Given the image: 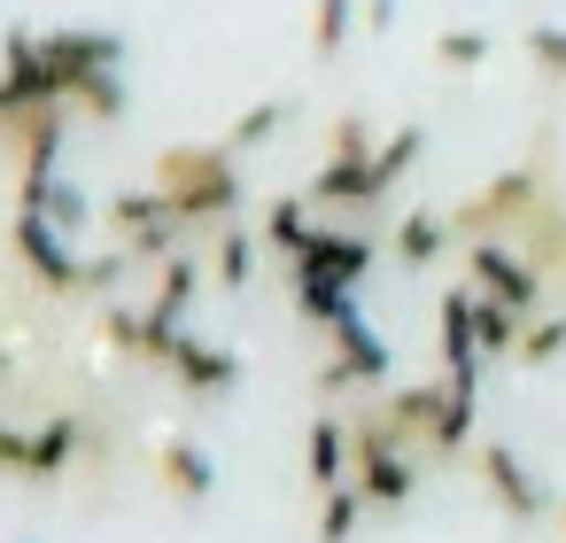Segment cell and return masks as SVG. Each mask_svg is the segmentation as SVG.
<instances>
[{
    "mask_svg": "<svg viewBox=\"0 0 566 543\" xmlns=\"http://www.w3.org/2000/svg\"><path fill=\"white\" fill-rule=\"evenodd\" d=\"M427 156V133L419 125H396L380 148H365V156H326L318 171H311V210H349V218H373L403 179H411V164Z\"/></svg>",
    "mask_w": 566,
    "mask_h": 543,
    "instance_id": "1",
    "label": "cell"
},
{
    "mask_svg": "<svg viewBox=\"0 0 566 543\" xmlns=\"http://www.w3.org/2000/svg\"><path fill=\"white\" fill-rule=\"evenodd\" d=\"M148 187L171 195L187 226H226V218H241V164H233L226 140H179V148H156Z\"/></svg>",
    "mask_w": 566,
    "mask_h": 543,
    "instance_id": "2",
    "label": "cell"
},
{
    "mask_svg": "<svg viewBox=\"0 0 566 543\" xmlns=\"http://www.w3.org/2000/svg\"><path fill=\"white\" fill-rule=\"evenodd\" d=\"M535 202H543V164H504L489 187H473L465 202H450V233H458V249L465 241H504Z\"/></svg>",
    "mask_w": 566,
    "mask_h": 543,
    "instance_id": "3",
    "label": "cell"
},
{
    "mask_svg": "<svg viewBox=\"0 0 566 543\" xmlns=\"http://www.w3.org/2000/svg\"><path fill=\"white\" fill-rule=\"evenodd\" d=\"M86 442V411H48L40 427H17V419H0V473H17V481H63L71 458Z\"/></svg>",
    "mask_w": 566,
    "mask_h": 543,
    "instance_id": "4",
    "label": "cell"
},
{
    "mask_svg": "<svg viewBox=\"0 0 566 543\" xmlns=\"http://www.w3.org/2000/svg\"><path fill=\"white\" fill-rule=\"evenodd\" d=\"M109 233H117V249H125L133 264H164V257H179V241H187L195 226L179 218L171 195L140 187V195H117V202H109Z\"/></svg>",
    "mask_w": 566,
    "mask_h": 543,
    "instance_id": "5",
    "label": "cell"
},
{
    "mask_svg": "<svg viewBox=\"0 0 566 543\" xmlns=\"http://www.w3.org/2000/svg\"><path fill=\"white\" fill-rule=\"evenodd\" d=\"M465 288L535 319V311H543V295H551V272H535L512 241H465Z\"/></svg>",
    "mask_w": 566,
    "mask_h": 543,
    "instance_id": "6",
    "label": "cell"
},
{
    "mask_svg": "<svg viewBox=\"0 0 566 543\" xmlns=\"http://www.w3.org/2000/svg\"><path fill=\"white\" fill-rule=\"evenodd\" d=\"M473 481H481V497H489L504 520H543V512H551V489L527 473V458H520L512 442H481V450H473Z\"/></svg>",
    "mask_w": 566,
    "mask_h": 543,
    "instance_id": "7",
    "label": "cell"
},
{
    "mask_svg": "<svg viewBox=\"0 0 566 543\" xmlns=\"http://www.w3.org/2000/svg\"><path fill=\"white\" fill-rule=\"evenodd\" d=\"M388 334L365 319V311H349L342 326H334V357L318 365V380L326 388H388Z\"/></svg>",
    "mask_w": 566,
    "mask_h": 543,
    "instance_id": "8",
    "label": "cell"
},
{
    "mask_svg": "<svg viewBox=\"0 0 566 543\" xmlns=\"http://www.w3.org/2000/svg\"><path fill=\"white\" fill-rule=\"evenodd\" d=\"M40 48H48V63H55L71 109H78V86H86L94 71H125V40H117V32H40Z\"/></svg>",
    "mask_w": 566,
    "mask_h": 543,
    "instance_id": "9",
    "label": "cell"
},
{
    "mask_svg": "<svg viewBox=\"0 0 566 543\" xmlns=\"http://www.w3.org/2000/svg\"><path fill=\"white\" fill-rule=\"evenodd\" d=\"M434 334H442V380L450 388H481V334H473V288H442L434 303Z\"/></svg>",
    "mask_w": 566,
    "mask_h": 543,
    "instance_id": "10",
    "label": "cell"
},
{
    "mask_svg": "<svg viewBox=\"0 0 566 543\" xmlns=\"http://www.w3.org/2000/svg\"><path fill=\"white\" fill-rule=\"evenodd\" d=\"M287 303H295L303 326H326V334H334V326L357 311V280L318 272V264H287Z\"/></svg>",
    "mask_w": 566,
    "mask_h": 543,
    "instance_id": "11",
    "label": "cell"
},
{
    "mask_svg": "<svg viewBox=\"0 0 566 543\" xmlns=\"http://www.w3.org/2000/svg\"><path fill=\"white\" fill-rule=\"evenodd\" d=\"M349 489L365 497V512H396V504H411V497H419V450H373V458H357Z\"/></svg>",
    "mask_w": 566,
    "mask_h": 543,
    "instance_id": "12",
    "label": "cell"
},
{
    "mask_svg": "<svg viewBox=\"0 0 566 543\" xmlns=\"http://www.w3.org/2000/svg\"><path fill=\"white\" fill-rule=\"evenodd\" d=\"M349 466H357V450H349V419H342V411H318V419L303 427V481L326 497V489L349 481Z\"/></svg>",
    "mask_w": 566,
    "mask_h": 543,
    "instance_id": "13",
    "label": "cell"
},
{
    "mask_svg": "<svg viewBox=\"0 0 566 543\" xmlns=\"http://www.w3.org/2000/svg\"><path fill=\"white\" fill-rule=\"evenodd\" d=\"M187 396H226L233 380H241V357L233 349H218V342H202V334H179V349H171V365H164Z\"/></svg>",
    "mask_w": 566,
    "mask_h": 543,
    "instance_id": "14",
    "label": "cell"
},
{
    "mask_svg": "<svg viewBox=\"0 0 566 543\" xmlns=\"http://www.w3.org/2000/svg\"><path fill=\"white\" fill-rule=\"evenodd\" d=\"M504 241H512V249H520L535 272H566V202L543 187V202H535V210H527V218H520Z\"/></svg>",
    "mask_w": 566,
    "mask_h": 543,
    "instance_id": "15",
    "label": "cell"
},
{
    "mask_svg": "<svg viewBox=\"0 0 566 543\" xmlns=\"http://www.w3.org/2000/svg\"><path fill=\"white\" fill-rule=\"evenodd\" d=\"M17 210H40V218H55L63 233L86 226V195H78L63 171H17Z\"/></svg>",
    "mask_w": 566,
    "mask_h": 543,
    "instance_id": "16",
    "label": "cell"
},
{
    "mask_svg": "<svg viewBox=\"0 0 566 543\" xmlns=\"http://www.w3.org/2000/svg\"><path fill=\"white\" fill-rule=\"evenodd\" d=\"M202 288H210V272H202L195 257H164V264H156V295H148V311L171 319V326H187V311L202 303Z\"/></svg>",
    "mask_w": 566,
    "mask_h": 543,
    "instance_id": "17",
    "label": "cell"
},
{
    "mask_svg": "<svg viewBox=\"0 0 566 543\" xmlns=\"http://www.w3.org/2000/svg\"><path fill=\"white\" fill-rule=\"evenodd\" d=\"M450 241H458V233H450V210H411V218H396V264H411V272H427Z\"/></svg>",
    "mask_w": 566,
    "mask_h": 543,
    "instance_id": "18",
    "label": "cell"
},
{
    "mask_svg": "<svg viewBox=\"0 0 566 543\" xmlns=\"http://www.w3.org/2000/svg\"><path fill=\"white\" fill-rule=\"evenodd\" d=\"M256 249H264V233H249V226H218V241H210V288H249L256 280Z\"/></svg>",
    "mask_w": 566,
    "mask_h": 543,
    "instance_id": "19",
    "label": "cell"
},
{
    "mask_svg": "<svg viewBox=\"0 0 566 543\" xmlns=\"http://www.w3.org/2000/svg\"><path fill=\"white\" fill-rule=\"evenodd\" d=\"M156 473H164V489H171L179 504H202V497L218 489V466H210L195 442H164V450H156Z\"/></svg>",
    "mask_w": 566,
    "mask_h": 543,
    "instance_id": "20",
    "label": "cell"
},
{
    "mask_svg": "<svg viewBox=\"0 0 566 543\" xmlns=\"http://www.w3.org/2000/svg\"><path fill=\"white\" fill-rule=\"evenodd\" d=\"M473 334H481V357H520L527 311H512V303H489V295H473Z\"/></svg>",
    "mask_w": 566,
    "mask_h": 543,
    "instance_id": "21",
    "label": "cell"
},
{
    "mask_svg": "<svg viewBox=\"0 0 566 543\" xmlns=\"http://www.w3.org/2000/svg\"><path fill=\"white\" fill-rule=\"evenodd\" d=\"M280 125H287V102L272 94V102H256V109H241V117L226 125V148H233V156H249V148L280 140Z\"/></svg>",
    "mask_w": 566,
    "mask_h": 543,
    "instance_id": "22",
    "label": "cell"
},
{
    "mask_svg": "<svg viewBox=\"0 0 566 543\" xmlns=\"http://www.w3.org/2000/svg\"><path fill=\"white\" fill-rule=\"evenodd\" d=\"M357 520H365V497H357L349 481L318 497V543H349V535H357Z\"/></svg>",
    "mask_w": 566,
    "mask_h": 543,
    "instance_id": "23",
    "label": "cell"
},
{
    "mask_svg": "<svg viewBox=\"0 0 566 543\" xmlns=\"http://www.w3.org/2000/svg\"><path fill=\"white\" fill-rule=\"evenodd\" d=\"M558 357H566V319H543V311H535L527 334H520V357H512V365H558Z\"/></svg>",
    "mask_w": 566,
    "mask_h": 543,
    "instance_id": "24",
    "label": "cell"
},
{
    "mask_svg": "<svg viewBox=\"0 0 566 543\" xmlns=\"http://www.w3.org/2000/svg\"><path fill=\"white\" fill-rule=\"evenodd\" d=\"M349 17H357V0H318V24H311V48H318V63H334V55L349 48Z\"/></svg>",
    "mask_w": 566,
    "mask_h": 543,
    "instance_id": "25",
    "label": "cell"
},
{
    "mask_svg": "<svg viewBox=\"0 0 566 543\" xmlns=\"http://www.w3.org/2000/svg\"><path fill=\"white\" fill-rule=\"evenodd\" d=\"M434 63H450V71H473V63H489V32H473V24L442 32V40H434Z\"/></svg>",
    "mask_w": 566,
    "mask_h": 543,
    "instance_id": "26",
    "label": "cell"
},
{
    "mask_svg": "<svg viewBox=\"0 0 566 543\" xmlns=\"http://www.w3.org/2000/svg\"><path fill=\"white\" fill-rule=\"evenodd\" d=\"M365 148H380V140H373V125H365V117H334L326 156H365Z\"/></svg>",
    "mask_w": 566,
    "mask_h": 543,
    "instance_id": "27",
    "label": "cell"
},
{
    "mask_svg": "<svg viewBox=\"0 0 566 543\" xmlns=\"http://www.w3.org/2000/svg\"><path fill=\"white\" fill-rule=\"evenodd\" d=\"M527 55H535L551 79H566V32H558V24H535V32H527Z\"/></svg>",
    "mask_w": 566,
    "mask_h": 543,
    "instance_id": "28",
    "label": "cell"
},
{
    "mask_svg": "<svg viewBox=\"0 0 566 543\" xmlns=\"http://www.w3.org/2000/svg\"><path fill=\"white\" fill-rule=\"evenodd\" d=\"M365 24L380 32V24H396V0H373V9H365Z\"/></svg>",
    "mask_w": 566,
    "mask_h": 543,
    "instance_id": "29",
    "label": "cell"
},
{
    "mask_svg": "<svg viewBox=\"0 0 566 543\" xmlns=\"http://www.w3.org/2000/svg\"><path fill=\"white\" fill-rule=\"evenodd\" d=\"M9 380H17V357H9V349H0V388H9Z\"/></svg>",
    "mask_w": 566,
    "mask_h": 543,
    "instance_id": "30",
    "label": "cell"
},
{
    "mask_svg": "<svg viewBox=\"0 0 566 543\" xmlns=\"http://www.w3.org/2000/svg\"><path fill=\"white\" fill-rule=\"evenodd\" d=\"M558 543H566V497H558Z\"/></svg>",
    "mask_w": 566,
    "mask_h": 543,
    "instance_id": "31",
    "label": "cell"
},
{
    "mask_svg": "<svg viewBox=\"0 0 566 543\" xmlns=\"http://www.w3.org/2000/svg\"><path fill=\"white\" fill-rule=\"evenodd\" d=\"M558 280H566V272H558Z\"/></svg>",
    "mask_w": 566,
    "mask_h": 543,
    "instance_id": "32",
    "label": "cell"
}]
</instances>
